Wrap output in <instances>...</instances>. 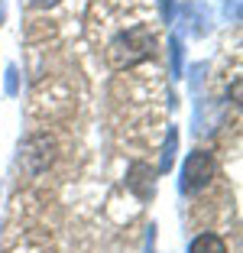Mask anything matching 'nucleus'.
<instances>
[{
  "label": "nucleus",
  "mask_w": 243,
  "mask_h": 253,
  "mask_svg": "<svg viewBox=\"0 0 243 253\" xmlns=\"http://www.w3.org/2000/svg\"><path fill=\"white\" fill-rule=\"evenodd\" d=\"M153 52H156V30L146 26V23H136V26H130V30L117 33V36L107 42V49H104L107 65H111L114 72H123V68L140 65V62H146Z\"/></svg>",
  "instance_id": "nucleus-1"
},
{
  "label": "nucleus",
  "mask_w": 243,
  "mask_h": 253,
  "mask_svg": "<svg viewBox=\"0 0 243 253\" xmlns=\"http://www.w3.org/2000/svg\"><path fill=\"white\" fill-rule=\"evenodd\" d=\"M214 179V156L207 149H195L182 163V175H178V188L182 195H195Z\"/></svg>",
  "instance_id": "nucleus-2"
},
{
  "label": "nucleus",
  "mask_w": 243,
  "mask_h": 253,
  "mask_svg": "<svg viewBox=\"0 0 243 253\" xmlns=\"http://www.w3.org/2000/svg\"><path fill=\"white\" fill-rule=\"evenodd\" d=\"M172 16L178 20V30H182L185 36L204 39L207 33L214 30V13L204 7V3H198V0H185V3H178V10H172Z\"/></svg>",
  "instance_id": "nucleus-3"
},
{
  "label": "nucleus",
  "mask_w": 243,
  "mask_h": 253,
  "mask_svg": "<svg viewBox=\"0 0 243 253\" xmlns=\"http://www.w3.org/2000/svg\"><path fill=\"white\" fill-rule=\"evenodd\" d=\"M23 163H26V169L30 172H42L45 166L52 163V140L49 136H30L26 140V146H23Z\"/></svg>",
  "instance_id": "nucleus-4"
},
{
  "label": "nucleus",
  "mask_w": 243,
  "mask_h": 253,
  "mask_svg": "<svg viewBox=\"0 0 243 253\" xmlns=\"http://www.w3.org/2000/svg\"><path fill=\"white\" fill-rule=\"evenodd\" d=\"M126 185H130L133 192L140 195L143 201H146V198H153V195H156V179H153V169H149V166H143V163H133V166H130V172H126Z\"/></svg>",
  "instance_id": "nucleus-5"
},
{
  "label": "nucleus",
  "mask_w": 243,
  "mask_h": 253,
  "mask_svg": "<svg viewBox=\"0 0 243 253\" xmlns=\"http://www.w3.org/2000/svg\"><path fill=\"white\" fill-rule=\"evenodd\" d=\"M188 253H227V244L217 234H198V237L188 244Z\"/></svg>",
  "instance_id": "nucleus-6"
},
{
  "label": "nucleus",
  "mask_w": 243,
  "mask_h": 253,
  "mask_svg": "<svg viewBox=\"0 0 243 253\" xmlns=\"http://www.w3.org/2000/svg\"><path fill=\"white\" fill-rule=\"evenodd\" d=\"M175 146H178V130L172 126L169 136H165V146H162V163H159V169H162V172H169V169H172V159H175Z\"/></svg>",
  "instance_id": "nucleus-7"
},
{
  "label": "nucleus",
  "mask_w": 243,
  "mask_h": 253,
  "mask_svg": "<svg viewBox=\"0 0 243 253\" xmlns=\"http://www.w3.org/2000/svg\"><path fill=\"white\" fill-rule=\"evenodd\" d=\"M169 45H172V72L182 75V42H178V36H172Z\"/></svg>",
  "instance_id": "nucleus-8"
},
{
  "label": "nucleus",
  "mask_w": 243,
  "mask_h": 253,
  "mask_svg": "<svg viewBox=\"0 0 243 253\" xmlns=\"http://www.w3.org/2000/svg\"><path fill=\"white\" fill-rule=\"evenodd\" d=\"M159 10H162V20H172V10H175V3H172V0H159Z\"/></svg>",
  "instance_id": "nucleus-9"
},
{
  "label": "nucleus",
  "mask_w": 243,
  "mask_h": 253,
  "mask_svg": "<svg viewBox=\"0 0 243 253\" xmlns=\"http://www.w3.org/2000/svg\"><path fill=\"white\" fill-rule=\"evenodd\" d=\"M7 91H10V94H16V68L13 65L7 68Z\"/></svg>",
  "instance_id": "nucleus-10"
},
{
  "label": "nucleus",
  "mask_w": 243,
  "mask_h": 253,
  "mask_svg": "<svg viewBox=\"0 0 243 253\" xmlns=\"http://www.w3.org/2000/svg\"><path fill=\"white\" fill-rule=\"evenodd\" d=\"M30 7H39V10H49V7H55V3H62V0H26Z\"/></svg>",
  "instance_id": "nucleus-11"
},
{
  "label": "nucleus",
  "mask_w": 243,
  "mask_h": 253,
  "mask_svg": "<svg viewBox=\"0 0 243 253\" xmlns=\"http://www.w3.org/2000/svg\"><path fill=\"white\" fill-rule=\"evenodd\" d=\"M0 23H3V0H0Z\"/></svg>",
  "instance_id": "nucleus-12"
},
{
  "label": "nucleus",
  "mask_w": 243,
  "mask_h": 253,
  "mask_svg": "<svg viewBox=\"0 0 243 253\" xmlns=\"http://www.w3.org/2000/svg\"><path fill=\"white\" fill-rule=\"evenodd\" d=\"M149 253H153V250H149Z\"/></svg>",
  "instance_id": "nucleus-13"
}]
</instances>
